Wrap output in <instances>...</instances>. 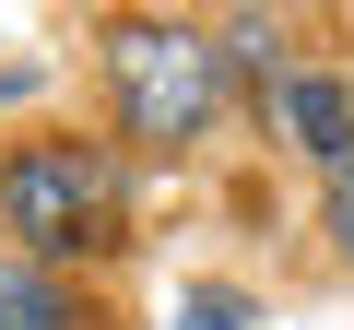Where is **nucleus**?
Returning a JSON list of instances; mask_svg holds the SVG:
<instances>
[{
	"mask_svg": "<svg viewBox=\"0 0 354 330\" xmlns=\"http://www.w3.org/2000/svg\"><path fill=\"white\" fill-rule=\"evenodd\" d=\"M106 106L130 142L177 153L225 118V48L213 24H177V12H118L106 24Z\"/></svg>",
	"mask_w": 354,
	"mask_h": 330,
	"instance_id": "obj_1",
	"label": "nucleus"
},
{
	"mask_svg": "<svg viewBox=\"0 0 354 330\" xmlns=\"http://www.w3.org/2000/svg\"><path fill=\"white\" fill-rule=\"evenodd\" d=\"M0 236L24 260H71V248H106L118 236V165L83 153V142H24L0 165Z\"/></svg>",
	"mask_w": 354,
	"mask_h": 330,
	"instance_id": "obj_2",
	"label": "nucleus"
},
{
	"mask_svg": "<svg viewBox=\"0 0 354 330\" xmlns=\"http://www.w3.org/2000/svg\"><path fill=\"white\" fill-rule=\"evenodd\" d=\"M260 118H272V142L283 153H307V165H354V71H319V59H295L272 95H260Z\"/></svg>",
	"mask_w": 354,
	"mask_h": 330,
	"instance_id": "obj_3",
	"label": "nucleus"
},
{
	"mask_svg": "<svg viewBox=\"0 0 354 330\" xmlns=\"http://www.w3.org/2000/svg\"><path fill=\"white\" fill-rule=\"evenodd\" d=\"M95 307L71 295V271L24 260V248H0V330H83Z\"/></svg>",
	"mask_w": 354,
	"mask_h": 330,
	"instance_id": "obj_4",
	"label": "nucleus"
},
{
	"mask_svg": "<svg viewBox=\"0 0 354 330\" xmlns=\"http://www.w3.org/2000/svg\"><path fill=\"white\" fill-rule=\"evenodd\" d=\"M213 48H225V83H248V95H272V83L295 71V59H283V12H225Z\"/></svg>",
	"mask_w": 354,
	"mask_h": 330,
	"instance_id": "obj_5",
	"label": "nucleus"
},
{
	"mask_svg": "<svg viewBox=\"0 0 354 330\" xmlns=\"http://www.w3.org/2000/svg\"><path fill=\"white\" fill-rule=\"evenodd\" d=\"M177 330H260V318H248L236 283H189V295H177Z\"/></svg>",
	"mask_w": 354,
	"mask_h": 330,
	"instance_id": "obj_6",
	"label": "nucleus"
},
{
	"mask_svg": "<svg viewBox=\"0 0 354 330\" xmlns=\"http://www.w3.org/2000/svg\"><path fill=\"white\" fill-rule=\"evenodd\" d=\"M319 224H330V248L354 260V165H342V177H330V201H319Z\"/></svg>",
	"mask_w": 354,
	"mask_h": 330,
	"instance_id": "obj_7",
	"label": "nucleus"
}]
</instances>
